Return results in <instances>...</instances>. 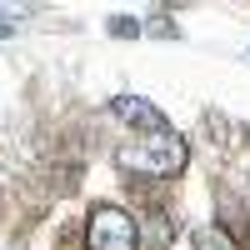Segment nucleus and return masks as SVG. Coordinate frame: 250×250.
Segmentation results:
<instances>
[{"instance_id": "7ed1b4c3", "label": "nucleus", "mask_w": 250, "mask_h": 250, "mask_svg": "<svg viewBox=\"0 0 250 250\" xmlns=\"http://www.w3.org/2000/svg\"><path fill=\"white\" fill-rule=\"evenodd\" d=\"M115 115H120V120H130V125H145L150 135L170 130V125H165V115L150 105V100H140V95H115Z\"/></svg>"}, {"instance_id": "f03ea898", "label": "nucleus", "mask_w": 250, "mask_h": 250, "mask_svg": "<svg viewBox=\"0 0 250 250\" xmlns=\"http://www.w3.org/2000/svg\"><path fill=\"white\" fill-rule=\"evenodd\" d=\"M90 250H135L140 245V230H135V220L115 210V205H100V210L90 215V235H85Z\"/></svg>"}, {"instance_id": "39448f33", "label": "nucleus", "mask_w": 250, "mask_h": 250, "mask_svg": "<svg viewBox=\"0 0 250 250\" xmlns=\"http://www.w3.org/2000/svg\"><path fill=\"white\" fill-rule=\"evenodd\" d=\"M145 35H165V40H175L180 25H170V15H150V20H145Z\"/></svg>"}, {"instance_id": "423d86ee", "label": "nucleus", "mask_w": 250, "mask_h": 250, "mask_svg": "<svg viewBox=\"0 0 250 250\" xmlns=\"http://www.w3.org/2000/svg\"><path fill=\"white\" fill-rule=\"evenodd\" d=\"M200 245H205V250H230V240H220L215 230H200Z\"/></svg>"}, {"instance_id": "20e7f679", "label": "nucleus", "mask_w": 250, "mask_h": 250, "mask_svg": "<svg viewBox=\"0 0 250 250\" xmlns=\"http://www.w3.org/2000/svg\"><path fill=\"white\" fill-rule=\"evenodd\" d=\"M110 35H120V40L145 35V20H135V15H115V20H110Z\"/></svg>"}, {"instance_id": "f257e3e1", "label": "nucleus", "mask_w": 250, "mask_h": 250, "mask_svg": "<svg viewBox=\"0 0 250 250\" xmlns=\"http://www.w3.org/2000/svg\"><path fill=\"white\" fill-rule=\"evenodd\" d=\"M120 170H130V175H175L180 165H185V140L175 130H160V135H145V140H125L120 150Z\"/></svg>"}]
</instances>
